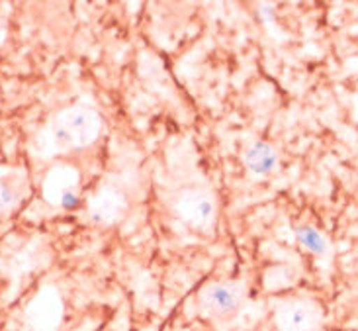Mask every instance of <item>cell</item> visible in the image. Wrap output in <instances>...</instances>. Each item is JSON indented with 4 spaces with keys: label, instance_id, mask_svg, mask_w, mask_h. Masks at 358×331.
I'll return each mask as SVG.
<instances>
[{
    "label": "cell",
    "instance_id": "cell-1",
    "mask_svg": "<svg viewBox=\"0 0 358 331\" xmlns=\"http://www.w3.org/2000/svg\"><path fill=\"white\" fill-rule=\"evenodd\" d=\"M100 132V118L94 110L85 106H75L63 110L51 120L43 134L41 147L48 155L67 153L73 149L90 146Z\"/></svg>",
    "mask_w": 358,
    "mask_h": 331
},
{
    "label": "cell",
    "instance_id": "cell-2",
    "mask_svg": "<svg viewBox=\"0 0 358 331\" xmlns=\"http://www.w3.org/2000/svg\"><path fill=\"white\" fill-rule=\"evenodd\" d=\"M245 300V286L239 283L208 284L200 293V310L206 318L227 322L241 310Z\"/></svg>",
    "mask_w": 358,
    "mask_h": 331
},
{
    "label": "cell",
    "instance_id": "cell-3",
    "mask_svg": "<svg viewBox=\"0 0 358 331\" xmlns=\"http://www.w3.org/2000/svg\"><path fill=\"white\" fill-rule=\"evenodd\" d=\"M278 331H320L321 308L311 300H288L276 312Z\"/></svg>",
    "mask_w": 358,
    "mask_h": 331
},
{
    "label": "cell",
    "instance_id": "cell-4",
    "mask_svg": "<svg viewBox=\"0 0 358 331\" xmlns=\"http://www.w3.org/2000/svg\"><path fill=\"white\" fill-rule=\"evenodd\" d=\"M43 196L59 208H75L78 202V173L73 167L61 165L49 171L43 183Z\"/></svg>",
    "mask_w": 358,
    "mask_h": 331
},
{
    "label": "cell",
    "instance_id": "cell-5",
    "mask_svg": "<svg viewBox=\"0 0 358 331\" xmlns=\"http://www.w3.org/2000/svg\"><path fill=\"white\" fill-rule=\"evenodd\" d=\"M63 318V302L57 290L45 288L28 304L26 320L34 331H53Z\"/></svg>",
    "mask_w": 358,
    "mask_h": 331
},
{
    "label": "cell",
    "instance_id": "cell-6",
    "mask_svg": "<svg viewBox=\"0 0 358 331\" xmlns=\"http://www.w3.org/2000/svg\"><path fill=\"white\" fill-rule=\"evenodd\" d=\"M176 212L186 224L194 227H208L215 220V202L208 192H184L176 202Z\"/></svg>",
    "mask_w": 358,
    "mask_h": 331
},
{
    "label": "cell",
    "instance_id": "cell-7",
    "mask_svg": "<svg viewBox=\"0 0 358 331\" xmlns=\"http://www.w3.org/2000/svg\"><path fill=\"white\" fill-rule=\"evenodd\" d=\"M126 212V198L114 186H102L90 198V218L98 224H112Z\"/></svg>",
    "mask_w": 358,
    "mask_h": 331
},
{
    "label": "cell",
    "instance_id": "cell-8",
    "mask_svg": "<svg viewBox=\"0 0 358 331\" xmlns=\"http://www.w3.org/2000/svg\"><path fill=\"white\" fill-rule=\"evenodd\" d=\"M245 163H247L252 175L268 176L278 167V153L271 143L257 141L255 146L249 147V151L245 155Z\"/></svg>",
    "mask_w": 358,
    "mask_h": 331
},
{
    "label": "cell",
    "instance_id": "cell-9",
    "mask_svg": "<svg viewBox=\"0 0 358 331\" xmlns=\"http://www.w3.org/2000/svg\"><path fill=\"white\" fill-rule=\"evenodd\" d=\"M24 176L18 173H2L0 175V212L12 210L24 195Z\"/></svg>",
    "mask_w": 358,
    "mask_h": 331
},
{
    "label": "cell",
    "instance_id": "cell-10",
    "mask_svg": "<svg viewBox=\"0 0 358 331\" xmlns=\"http://www.w3.org/2000/svg\"><path fill=\"white\" fill-rule=\"evenodd\" d=\"M296 235H298L300 244L303 245L306 249H310L311 253L325 255L327 253V249H329L327 239H325L317 230L310 227V225H301V227H298V230H296Z\"/></svg>",
    "mask_w": 358,
    "mask_h": 331
}]
</instances>
